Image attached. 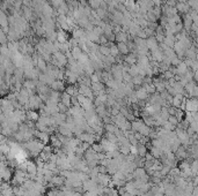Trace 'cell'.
<instances>
[{"label":"cell","mask_w":198,"mask_h":196,"mask_svg":"<svg viewBox=\"0 0 198 196\" xmlns=\"http://www.w3.org/2000/svg\"><path fill=\"white\" fill-rule=\"evenodd\" d=\"M12 62L16 68H22L23 67V62H24V56L21 52H15L12 56Z\"/></svg>","instance_id":"1"},{"label":"cell","mask_w":198,"mask_h":196,"mask_svg":"<svg viewBox=\"0 0 198 196\" xmlns=\"http://www.w3.org/2000/svg\"><path fill=\"white\" fill-rule=\"evenodd\" d=\"M187 112H198V98H190L185 103Z\"/></svg>","instance_id":"2"},{"label":"cell","mask_w":198,"mask_h":196,"mask_svg":"<svg viewBox=\"0 0 198 196\" xmlns=\"http://www.w3.org/2000/svg\"><path fill=\"white\" fill-rule=\"evenodd\" d=\"M92 90L94 92V96L97 97L99 95H101L102 92L106 91L107 85L103 82H97V83H92Z\"/></svg>","instance_id":"3"},{"label":"cell","mask_w":198,"mask_h":196,"mask_svg":"<svg viewBox=\"0 0 198 196\" xmlns=\"http://www.w3.org/2000/svg\"><path fill=\"white\" fill-rule=\"evenodd\" d=\"M38 80H40L41 82L44 83V84H46V85H51L55 81H56V78H53L52 76H50L49 74H46V73H42L41 72V74L40 76H38Z\"/></svg>","instance_id":"4"},{"label":"cell","mask_w":198,"mask_h":196,"mask_svg":"<svg viewBox=\"0 0 198 196\" xmlns=\"http://www.w3.org/2000/svg\"><path fill=\"white\" fill-rule=\"evenodd\" d=\"M136 94H137V97L139 98V100H147L148 97H150L148 92L146 91V89L143 87V85H141V87H137Z\"/></svg>","instance_id":"5"},{"label":"cell","mask_w":198,"mask_h":196,"mask_svg":"<svg viewBox=\"0 0 198 196\" xmlns=\"http://www.w3.org/2000/svg\"><path fill=\"white\" fill-rule=\"evenodd\" d=\"M53 58H56L60 64H62L63 66H67V64H68V59H67V57H66L65 53L60 52V51H57V52H55L52 54Z\"/></svg>","instance_id":"6"},{"label":"cell","mask_w":198,"mask_h":196,"mask_svg":"<svg viewBox=\"0 0 198 196\" xmlns=\"http://www.w3.org/2000/svg\"><path fill=\"white\" fill-rule=\"evenodd\" d=\"M50 88H51V90H55V91H60V92H64L65 91V84H64V81H60V80H56L55 82L50 85Z\"/></svg>","instance_id":"7"},{"label":"cell","mask_w":198,"mask_h":196,"mask_svg":"<svg viewBox=\"0 0 198 196\" xmlns=\"http://www.w3.org/2000/svg\"><path fill=\"white\" fill-rule=\"evenodd\" d=\"M65 181H66V179L64 178V177H62V175H59V174H56L52 178V180H51L50 182L52 183L55 187L60 188L62 186H64V185H65Z\"/></svg>","instance_id":"8"},{"label":"cell","mask_w":198,"mask_h":196,"mask_svg":"<svg viewBox=\"0 0 198 196\" xmlns=\"http://www.w3.org/2000/svg\"><path fill=\"white\" fill-rule=\"evenodd\" d=\"M123 4H124V6L126 7V10H129L130 13L136 12L137 7H138V4H137L136 0H124Z\"/></svg>","instance_id":"9"},{"label":"cell","mask_w":198,"mask_h":196,"mask_svg":"<svg viewBox=\"0 0 198 196\" xmlns=\"http://www.w3.org/2000/svg\"><path fill=\"white\" fill-rule=\"evenodd\" d=\"M146 45H147V48H148L150 51H153V50L159 48V42L156 40L155 36H152V37H148V38L146 39Z\"/></svg>","instance_id":"10"},{"label":"cell","mask_w":198,"mask_h":196,"mask_svg":"<svg viewBox=\"0 0 198 196\" xmlns=\"http://www.w3.org/2000/svg\"><path fill=\"white\" fill-rule=\"evenodd\" d=\"M124 62H126L129 64L130 66L132 65H136L137 62H138V56H137L136 53H129L128 56H124Z\"/></svg>","instance_id":"11"},{"label":"cell","mask_w":198,"mask_h":196,"mask_svg":"<svg viewBox=\"0 0 198 196\" xmlns=\"http://www.w3.org/2000/svg\"><path fill=\"white\" fill-rule=\"evenodd\" d=\"M40 117H41L40 113H38L37 111H35V110H28V111H27V119H28V120L37 122L40 120Z\"/></svg>","instance_id":"12"},{"label":"cell","mask_w":198,"mask_h":196,"mask_svg":"<svg viewBox=\"0 0 198 196\" xmlns=\"http://www.w3.org/2000/svg\"><path fill=\"white\" fill-rule=\"evenodd\" d=\"M27 163H28L27 172H28L29 174H37V172H38V167H37V164H36V161H27Z\"/></svg>","instance_id":"13"},{"label":"cell","mask_w":198,"mask_h":196,"mask_svg":"<svg viewBox=\"0 0 198 196\" xmlns=\"http://www.w3.org/2000/svg\"><path fill=\"white\" fill-rule=\"evenodd\" d=\"M129 40V34L125 31H119L118 34H116V42L117 43H126Z\"/></svg>","instance_id":"14"},{"label":"cell","mask_w":198,"mask_h":196,"mask_svg":"<svg viewBox=\"0 0 198 196\" xmlns=\"http://www.w3.org/2000/svg\"><path fill=\"white\" fill-rule=\"evenodd\" d=\"M132 174H133V178L134 179H143L147 174V171H146L145 167H137Z\"/></svg>","instance_id":"15"},{"label":"cell","mask_w":198,"mask_h":196,"mask_svg":"<svg viewBox=\"0 0 198 196\" xmlns=\"http://www.w3.org/2000/svg\"><path fill=\"white\" fill-rule=\"evenodd\" d=\"M86 32L87 31L85 30V29H82V28H75L74 30H73V32H72V37L73 38H77V39H81L82 37H85L86 36Z\"/></svg>","instance_id":"16"},{"label":"cell","mask_w":198,"mask_h":196,"mask_svg":"<svg viewBox=\"0 0 198 196\" xmlns=\"http://www.w3.org/2000/svg\"><path fill=\"white\" fill-rule=\"evenodd\" d=\"M96 156H97V152H95V151L93 150V148H90V149H88L87 151L85 152L84 158L87 161H97Z\"/></svg>","instance_id":"17"},{"label":"cell","mask_w":198,"mask_h":196,"mask_svg":"<svg viewBox=\"0 0 198 196\" xmlns=\"http://www.w3.org/2000/svg\"><path fill=\"white\" fill-rule=\"evenodd\" d=\"M65 92H67L70 96H78L79 95V90H78V87H75L74 84H68V85H66V89H65Z\"/></svg>","instance_id":"18"},{"label":"cell","mask_w":198,"mask_h":196,"mask_svg":"<svg viewBox=\"0 0 198 196\" xmlns=\"http://www.w3.org/2000/svg\"><path fill=\"white\" fill-rule=\"evenodd\" d=\"M60 102H62L63 104H65L68 109L72 107V96H70L67 92L64 91L62 94V99H60Z\"/></svg>","instance_id":"19"},{"label":"cell","mask_w":198,"mask_h":196,"mask_svg":"<svg viewBox=\"0 0 198 196\" xmlns=\"http://www.w3.org/2000/svg\"><path fill=\"white\" fill-rule=\"evenodd\" d=\"M57 13L58 15H67L70 13V7H68V4L67 2H63L59 7L57 8Z\"/></svg>","instance_id":"20"},{"label":"cell","mask_w":198,"mask_h":196,"mask_svg":"<svg viewBox=\"0 0 198 196\" xmlns=\"http://www.w3.org/2000/svg\"><path fill=\"white\" fill-rule=\"evenodd\" d=\"M50 142H51V145L53 147V149H60L63 147V142L58 139L56 134H52V135H51Z\"/></svg>","instance_id":"21"},{"label":"cell","mask_w":198,"mask_h":196,"mask_svg":"<svg viewBox=\"0 0 198 196\" xmlns=\"http://www.w3.org/2000/svg\"><path fill=\"white\" fill-rule=\"evenodd\" d=\"M117 48H118L119 52H121L122 56H128L129 53H131L126 43H117Z\"/></svg>","instance_id":"22"},{"label":"cell","mask_w":198,"mask_h":196,"mask_svg":"<svg viewBox=\"0 0 198 196\" xmlns=\"http://www.w3.org/2000/svg\"><path fill=\"white\" fill-rule=\"evenodd\" d=\"M189 4L187 2H177L176 4V9L177 12H181V13H188L189 12Z\"/></svg>","instance_id":"23"},{"label":"cell","mask_w":198,"mask_h":196,"mask_svg":"<svg viewBox=\"0 0 198 196\" xmlns=\"http://www.w3.org/2000/svg\"><path fill=\"white\" fill-rule=\"evenodd\" d=\"M150 152L153 155L154 158H156V159H160L161 158V156L163 155V151L161 150L160 148H156V147H151L150 148Z\"/></svg>","instance_id":"24"},{"label":"cell","mask_w":198,"mask_h":196,"mask_svg":"<svg viewBox=\"0 0 198 196\" xmlns=\"http://www.w3.org/2000/svg\"><path fill=\"white\" fill-rule=\"evenodd\" d=\"M137 149H138V156H140V157H145L146 153L150 151V150H148V148H147V145H145V144H141V143H138V145H137Z\"/></svg>","instance_id":"25"},{"label":"cell","mask_w":198,"mask_h":196,"mask_svg":"<svg viewBox=\"0 0 198 196\" xmlns=\"http://www.w3.org/2000/svg\"><path fill=\"white\" fill-rule=\"evenodd\" d=\"M37 68L42 72V73H45L46 72V68H48V61H45L42 57H40V60L37 62Z\"/></svg>","instance_id":"26"},{"label":"cell","mask_w":198,"mask_h":196,"mask_svg":"<svg viewBox=\"0 0 198 196\" xmlns=\"http://www.w3.org/2000/svg\"><path fill=\"white\" fill-rule=\"evenodd\" d=\"M71 52H72V56H73V58H74L75 60H79L80 58H81V56L84 54V51H82V50H81L79 46L73 48L72 50H71Z\"/></svg>","instance_id":"27"},{"label":"cell","mask_w":198,"mask_h":196,"mask_svg":"<svg viewBox=\"0 0 198 196\" xmlns=\"http://www.w3.org/2000/svg\"><path fill=\"white\" fill-rule=\"evenodd\" d=\"M144 18H145L148 22H151V23H156V22H158V20H159V19L156 18L155 15H154V13H153V10H152V9H151V10H148V12L145 14V16H144Z\"/></svg>","instance_id":"28"},{"label":"cell","mask_w":198,"mask_h":196,"mask_svg":"<svg viewBox=\"0 0 198 196\" xmlns=\"http://www.w3.org/2000/svg\"><path fill=\"white\" fill-rule=\"evenodd\" d=\"M144 76L141 75H137L134 77H132V83L134 84V87H141L144 84Z\"/></svg>","instance_id":"29"},{"label":"cell","mask_w":198,"mask_h":196,"mask_svg":"<svg viewBox=\"0 0 198 196\" xmlns=\"http://www.w3.org/2000/svg\"><path fill=\"white\" fill-rule=\"evenodd\" d=\"M103 62H104V66H112L115 64H117V61H116V58L112 57L111 54L108 56V57H104L103 59Z\"/></svg>","instance_id":"30"},{"label":"cell","mask_w":198,"mask_h":196,"mask_svg":"<svg viewBox=\"0 0 198 196\" xmlns=\"http://www.w3.org/2000/svg\"><path fill=\"white\" fill-rule=\"evenodd\" d=\"M35 128L37 129L38 131H48V129H49V126L46 125V123H44L43 121H38L36 122V126H35Z\"/></svg>","instance_id":"31"},{"label":"cell","mask_w":198,"mask_h":196,"mask_svg":"<svg viewBox=\"0 0 198 196\" xmlns=\"http://www.w3.org/2000/svg\"><path fill=\"white\" fill-rule=\"evenodd\" d=\"M88 5L92 7V9H99L101 7V4L103 2L102 0H87Z\"/></svg>","instance_id":"32"},{"label":"cell","mask_w":198,"mask_h":196,"mask_svg":"<svg viewBox=\"0 0 198 196\" xmlns=\"http://www.w3.org/2000/svg\"><path fill=\"white\" fill-rule=\"evenodd\" d=\"M143 87L146 89V91L148 92V95H153V94H155L156 92V88H155V85H154L153 83H150V84H143Z\"/></svg>","instance_id":"33"},{"label":"cell","mask_w":198,"mask_h":196,"mask_svg":"<svg viewBox=\"0 0 198 196\" xmlns=\"http://www.w3.org/2000/svg\"><path fill=\"white\" fill-rule=\"evenodd\" d=\"M104 137L109 140L111 143H115V144L118 143V137L115 135L114 133H107L106 131V136H104Z\"/></svg>","instance_id":"34"},{"label":"cell","mask_w":198,"mask_h":196,"mask_svg":"<svg viewBox=\"0 0 198 196\" xmlns=\"http://www.w3.org/2000/svg\"><path fill=\"white\" fill-rule=\"evenodd\" d=\"M110 54L115 58H117L118 56H121V52H119L118 48H117V44H116V45L112 44V45L110 46Z\"/></svg>","instance_id":"35"},{"label":"cell","mask_w":198,"mask_h":196,"mask_svg":"<svg viewBox=\"0 0 198 196\" xmlns=\"http://www.w3.org/2000/svg\"><path fill=\"white\" fill-rule=\"evenodd\" d=\"M139 69H140V67L137 65H132L131 66V68H130V74H131L132 77H134V76H137V75H139Z\"/></svg>","instance_id":"36"},{"label":"cell","mask_w":198,"mask_h":196,"mask_svg":"<svg viewBox=\"0 0 198 196\" xmlns=\"http://www.w3.org/2000/svg\"><path fill=\"white\" fill-rule=\"evenodd\" d=\"M151 131H152V128H151V127H148L147 125H144V126L141 127L140 131H139V133H140L143 136H150Z\"/></svg>","instance_id":"37"},{"label":"cell","mask_w":198,"mask_h":196,"mask_svg":"<svg viewBox=\"0 0 198 196\" xmlns=\"http://www.w3.org/2000/svg\"><path fill=\"white\" fill-rule=\"evenodd\" d=\"M118 126H116L115 123H107V125H104V129H106L107 133H115V131H116V128H117Z\"/></svg>","instance_id":"38"},{"label":"cell","mask_w":198,"mask_h":196,"mask_svg":"<svg viewBox=\"0 0 198 196\" xmlns=\"http://www.w3.org/2000/svg\"><path fill=\"white\" fill-rule=\"evenodd\" d=\"M100 52L104 57H108V56H110V48L107 46V45H100Z\"/></svg>","instance_id":"39"},{"label":"cell","mask_w":198,"mask_h":196,"mask_svg":"<svg viewBox=\"0 0 198 196\" xmlns=\"http://www.w3.org/2000/svg\"><path fill=\"white\" fill-rule=\"evenodd\" d=\"M92 148H93V150H94L95 152H97V153L104 152V151H103V148H102V145H101V143H100V142H95V143L92 145Z\"/></svg>","instance_id":"40"},{"label":"cell","mask_w":198,"mask_h":196,"mask_svg":"<svg viewBox=\"0 0 198 196\" xmlns=\"http://www.w3.org/2000/svg\"><path fill=\"white\" fill-rule=\"evenodd\" d=\"M1 196H15L13 187H9V188H7V189L1 190Z\"/></svg>","instance_id":"41"},{"label":"cell","mask_w":198,"mask_h":196,"mask_svg":"<svg viewBox=\"0 0 198 196\" xmlns=\"http://www.w3.org/2000/svg\"><path fill=\"white\" fill-rule=\"evenodd\" d=\"M168 121L172 123L173 126L177 127L178 126V123H180V121H178V119L176 118V115H169V118H168Z\"/></svg>","instance_id":"42"},{"label":"cell","mask_w":198,"mask_h":196,"mask_svg":"<svg viewBox=\"0 0 198 196\" xmlns=\"http://www.w3.org/2000/svg\"><path fill=\"white\" fill-rule=\"evenodd\" d=\"M58 107H59V112H60V113H67V112H68V110H70L65 104H63L62 102L58 104Z\"/></svg>","instance_id":"43"},{"label":"cell","mask_w":198,"mask_h":196,"mask_svg":"<svg viewBox=\"0 0 198 196\" xmlns=\"http://www.w3.org/2000/svg\"><path fill=\"white\" fill-rule=\"evenodd\" d=\"M123 82L124 83H130L132 82V76L130 73H124L123 74Z\"/></svg>","instance_id":"44"},{"label":"cell","mask_w":198,"mask_h":196,"mask_svg":"<svg viewBox=\"0 0 198 196\" xmlns=\"http://www.w3.org/2000/svg\"><path fill=\"white\" fill-rule=\"evenodd\" d=\"M90 80H92V83L101 82V77L99 76V74H97V73H94L93 75H90Z\"/></svg>","instance_id":"45"},{"label":"cell","mask_w":198,"mask_h":196,"mask_svg":"<svg viewBox=\"0 0 198 196\" xmlns=\"http://www.w3.org/2000/svg\"><path fill=\"white\" fill-rule=\"evenodd\" d=\"M97 170H99V173H101V174H108V169H107V166L99 165L97 166Z\"/></svg>","instance_id":"46"},{"label":"cell","mask_w":198,"mask_h":196,"mask_svg":"<svg viewBox=\"0 0 198 196\" xmlns=\"http://www.w3.org/2000/svg\"><path fill=\"white\" fill-rule=\"evenodd\" d=\"M116 10H118V12H121V13H125L126 12V7L124 6V4H118L117 6H116Z\"/></svg>","instance_id":"47"},{"label":"cell","mask_w":198,"mask_h":196,"mask_svg":"<svg viewBox=\"0 0 198 196\" xmlns=\"http://www.w3.org/2000/svg\"><path fill=\"white\" fill-rule=\"evenodd\" d=\"M189 127H191L196 133H198V121H192L191 123H190Z\"/></svg>","instance_id":"48"},{"label":"cell","mask_w":198,"mask_h":196,"mask_svg":"<svg viewBox=\"0 0 198 196\" xmlns=\"http://www.w3.org/2000/svg\"><path fill=\"white\" fill-rule=\"evenodd\" d=\"M81 147H82V149H84L85 151H87L88 149L92 148V144H89L88 142H82V143H81Z\"/></svg>","instance_id":"49"},{"label":"cell","mask_w":198,"mask_h":196,"mask_svg":"<svg viewBox=\"0 0 198 196\" xmlns=\"http://www.w3.org/2000/svg\"><path fill=\"white\" fill-rule=\"evenodd\" d=\"M144 158L146 159V161H154V159H155V158L153 157V155H152V153H151L150 151L146 153V156L144 157Z\"/></svg>","instance_id":"50"},{"label":"cell","mask_w":198,"mask_h":196,"mask_svg":"<svg viewBox=\"0 0 198 196\" xmlns=\"http://www.w3.org/2000/svg\"><path fill=\"white\" fill-rule=\"evenodd\" d=\"M79 102H78V98L75 96L72 97V106H79Z\"/></svg>","instance_id":"51"},{"label":"cell","mask_w":198,"mask_h":196,"mask_svg":"<svg viewBox=\"0 0 198 196\" xmlns=\"http://www.w3.org/2000/svg\"><path fill=\"white\" fill-rule=\"evenodd\" d=\"M118 189V193H119V196H123L125 193H126V188L125 187H119V188H117Z\"/></svg>","instance_id":"52"},{"label":"cell","mask_w":198,"mask_h":196,"mask_svg":"<svg viewBox=\"0 0 198 196\" xmlns=\"http://www.w3.org/2000/svg\"><path fill=\"white\" fill-rule=\"evenodd\" d=\"M123 196H133V195H132V194H130V193H129V192H126V193H125V194H124Z\"/></svg>","instance_id":"53"},{"label":"cell","mask_w":198,"mask_h":196,"mask_svg":"<svg viewBox=\"0 0 198 196\" xmlns=\"http://www.w3.org/2000/svg\"><path fill=\"white\" fill-rule=\"evenodd\" d=\"M99 196H108V195H106V194H102V195H99Z\"/></svg>","instance_id":"54"},{"label":"cell","mask_w":198,"mask_h":196,"mask_svg":"<svg viewBox=\"0 0 198 196\" xmlns=\"http://www.w3.org/2000/svg\"><path fill=\"white\" fill-rule=\"evenodd\" d=\"M196 177H198V172H197V173H196Z\"/></svg>","instance_id":"55"}]
</instances>
